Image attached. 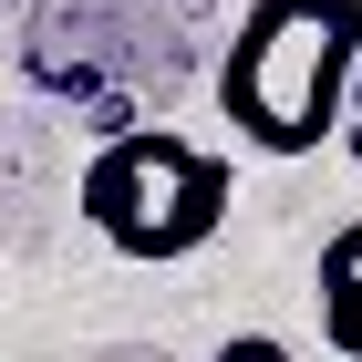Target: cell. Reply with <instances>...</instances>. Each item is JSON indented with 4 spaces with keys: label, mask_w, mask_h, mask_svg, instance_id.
<instances>
[{
    "label": "cell",
    "mask_w": 362,
    "mask_h": 362,
    "mask_svg": "<svg viewBox=\"0 0 362 362\" xmlns=\"http://www.w3.org/2000/svg\"><path fill=\"white\" fill-rule=\"evenodd\" d=\"M362 0H249L218 52V114L259 156H321L352 114Z\"/></svg>",
    "instance_id": "obj_1"
},
{
    "label": "cell",
    "mask_w": 362,
    "mask_h": 362,
    "mask_svg": "<svg viewBox=\"0 0 362 362\" xmlns=\"http://www.w3.org/2000/svg\"><path fill=\"white\" fill-rule=\"evenodd\" d=\"M228 156H207L197 135L176 124H124V135L93 145L83 166V218L114 259H145V269H166V259H197L207 238L228 228Z\"/></svg>",
    "instance_id": "obj_2"
},
{
    "label": "cell",
    "mask_w": 362,
    "mask_h": 362,
    "mask_svg": "<svg viewBox=\"0 0 362 362\" xmlns=\"http://www.w3.org/2000/svg\"><path fill=\"white\" fill-rule=\"evenodd\" d=\"M321 341H332L341 362H362V218H341L332 238H321Z\"/></svg>",
    "instance_id": "obj_3"
},
{
    "label": "cell",
    "mask_w": 362,
    "mask_h": 362,
    "mask_svg": "<svg viewBox=\"0 0 362 362\" xmlns=\"http://www.w3.org/2000/svg\"><path fill=\"white\" fill-rule=\"evenodd\" d=\"M207 362H310V352H290V341H269V332H228Z\"/></svg>",
    "instance_id": "obj_4"
},
{
    "label": "cell",
    "mask_w": 362,
    "mask_h": 362,
    "mask_svg": "<svg viewBox=\"0 0 362 362\" xmlns=\"http://www.w3.org/2000/svg\"><path fill=\"white\" fill-rule=\"evenodd\" d=\"M341 145H352V156H362V114H341Z\"/></svg>",
    "instance_id": "obj_5"
},
{
    "label": "cell",
    "mask_w": 362,
    "mask_h": 362,
    "mask_svg": "<svg viewBox=\"0 0 362 362\" xmlns=\"http://www.w3.org/2000/svg\"><path fill=\"white\" fill-rule=\"evenodd\" d=\"M352 114H362V62H352Z\"/></svg>",
    "instance_id": "obj_6"
}]
</instances>
